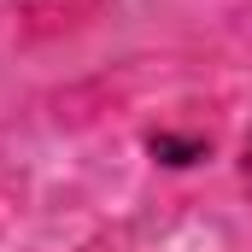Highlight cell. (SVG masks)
Here are the masks:
<instances>
[{
	"label": "cell",
	"mask_w": 252,
	"mask_h": 252,
	"mask_svg": "<svg viewBox=\"0 0 252 252\" xmlns=\"http://www.w3.org/2000/svg\"><path fill=\"white\" fill-rule=\"evenodd\" d=\"M247 182H252V135H247Z\"/></svg>",
	"instance_id": "cell-1"
}]
</instances>
